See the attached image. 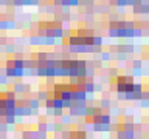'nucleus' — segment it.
I'll use <instances>...</instances> for the list:
<instances>
[{
	"mask_svg": "<svg viewBox=\"0 0 149 139\" xmlns=\"http://www.w3.org/2000/svg\"><path fill=\"white\" fill-rule=\"evenodd\" d=\"M92 43H93V45H96V47H103V43H104V39H103L101 36H95V34H93Z\"/></svg>",
	"mask_w": 149,
	"mask_h": 139,
	"instance_id": "nucleus-12",
	"label": "nucleus"
},
{
	"mask_svg": "<svg viewBox=\"0 0 149 139\" xmlns=\"http://www.w3.org/2000/svg\"><path fill=\"white\" fill-rule=\"evenodd\" d=\"M59 134H61L64 139H70V130H64V128H62V131H61Z\"/></svg>",
	"mask_w": 149,
	"mask_h": 139,
	"instance_id": "nucleus-25",
	"label": "nucleus"
},
{
	"mask_svg": "<svg viewBox=\"0 0 149 139\" xmlns=\"http://www.w3.org/2000/svg\"><path fill=\"white\" fill-rule=\"evenodd\" d=\"M37 130H39V131H47V122H40V121H39V122H37Z\"/></svg>",
	"mask_w": 149,
	"mask_h": 139,
	"instance_id": "nucleus-22",
	"label": "nucleus"
},
{
	"mask_svg": "<svg viewBox=\"0 0 149 139\" xmlns=\"http://www.w3.org/2000/svg\"><path fill=\"white\" fill-rule=\"evenodd\" d=\"M26 43L31 45V47H40V45L44 47V37H40V36H31L26 40Z\"/></svg>",
	"mask_w": 149,
	"mask_h": 139,
	"instance_id": "nucleus-1",
	"label": "nucleus"
},
{
	"mask_svg": "<svg viewBox=\"0 0 149 139\" xmlns=\"http://www.w3.org/2000/svg\"><path fill=\"white\" fill-rule=\"evenodd\" d=\"M59 118H61V124L64 125V127H69L70 124H73V118H71L69 113H62Z\"/></svg>",
	"mask_w": 149,
	"mask_h": 139,
	"instance_id": "nucleus-3",
	"label": "nucleus"
},
{
	"mask_svg": "<svg viewBox=\"0 0 149 139\" xmlns=\"http://www.w3.org/2000/svg\"><path fill=\"white\" fill-rule=\"evenodd\" d=\"M93 12L92 11H85V17H84V20H85V23H92L93 22Z\"/></svg>",
	"mask_w": 149,
	"mask_h": 139,
	"instance_id": "nucleus-17",
	"label": "nucleus"
},
{
	"mask_svg": "<svg viewBox=\"0 0 149 139\" xmlns=\"http://www.w3.org/2000/svg\"><path fill=\"white\" fill-rule=\"evenodd\" d=\"M110 105H112V101L109 99V97H103V99L99 101V107H101L103 110H107Z\"/></svg>",
	"mask_w": 149,
	"mask_h": 139,
	"instance_id": "nucleus-9",
	"label": "nucleus"
},
{
	"mask_svg": "<svg viewBox=\"0 0 149 139\" xmlns=\"http://www.w3.org/2000/svg\"><path fill=\"white\" fill-rule=\"evenodd\" d=\"M5 122L8 124V125H16V119H14V116H5Z\"/></svg>",
	"mask_w": 149,
	"mask_h": 139,
	"instance_id": "nucleus-20",
	"label": "nucleus"
},
{
	"mask_svg": "<svg viewBox=\"0 0 149 139\" xmlns=\"http://www.w3.org/2000/svg\"><path fill=\"white\" fill-rule=\"evenodd\" d=\"M109 37H112V39H116V28H109Z\"/></svg>",
	"mask_w": 149,
	"mask_h": 139,
	"instance_id": "nucleus-26",
	"label": "nucleus"
},
{
	"mask_svg": "<svg viewBox=\"0 0 149 139\" xmlns=\"http://www.w3.org/2000/svg\"><path fill=\"white\" fill-rule=\"evenodd\" d=\"M45 110H47V113H45V114H47L48 118H50V116H53V108H45Z\"/></svg>",
	"mask_w": 149,
	"mask_h": 139,
	"instance_id": "nucleus-35",
	"label": "nucleus"
},
{
	"mask_svg": "<svg viewBox=\"0 0 149 139\" xmlns=\"http://www.w3.org/2000/svg\"><path fill=\"white\" fill-rule=\"evenodd\" d=\"M11 130V125H8L5 121H0V133H8Z\"/></svg>",
	"mask_w": 149,
	"mask_h": 139,
	"instance_id": "nucleus-14",
	"label": "nucleus"
},
{
	"mask_svg": "<svg viewBox=\"0 0 149 139\" xmlns=\"http://www.w3.org/2000/svg\"><path fill=\"white\" fill-rule=\"evenodd\" d=\"M118 74H120V70L116 68V66H115V68H109V76H110L112 79H115Z\"/></svg>",
	"mask_w": 149,
	"mask_h": 139,
	"instance_id": "nucleus-19",
	"label": "nucleus"
},
{
	"mask_svg": "<svg viewBox=\"0 0 149 139\" xmlns=\"http://www.w3.org/2000/svg\"><path fill=\"white\" fill-rule=\"evenodd\" d=\"M14 107H16V99L6 97V108H14Z\"/></svg>",
	"mask_w": 149,
	"mask_h": 139,
	"instance_id": "nucleus-21",
	"label": "nucleus"
},
{
	"mask_svg": "<svg viewBox=\"0 0 149 139\" xmlns=\"http://www.w3.org/2000/svg\"><path fill=\"white\" fill-rule=\"evenodd\" d=\"M53 108H64L61 97H53Z\"/></svg>",
	"mask_w": 149,
	"mask_h": 139,
	"instance_id": "nucleus-16",
	"label": "nucleus"
},
{
	"mask_svg": "<svg viewBox=\"0 0 149 139\" xmlns=\"http://www.w3.org/2000/svg\"><path fill=\"white\" fill-rule=\"evenodd\" d=\"M12 6H17V8H22V0H11Z\"/></svg>",
	"mask_w": 149,
	"mask_h": 139,
	"instance_id": "nucleus-30",
	"label": "nucleus"
},
{
	"mask_svg": "<svg viewBox=\"0 0 149 139\" xmlns=\"http://www.w3.org/2000/svg\"><path fill=\"white\" fill-rule=\"evenodd\" d=\"M16 51V43H5V53H8V54H12V53Z\"/></svg>",
	"mask_w": 149,
	"mask_h": 139,
	"instance_id": "nucleus-13",
	"label": "nucleus"
},
{
	"mask_svg": "<svg viewBox=\"0 0 149 139\" xmlns=\"http://www.w3.org/2000/svg\"><path fill=\"white\" fill-rule=\"evenodd\" d=\"M115 53H116V59L120 62H124L128 59V53H123V51H115Z\"/></svg>",
	"mask_w": 149,
	"mask_h": 139,
	"instance_id": "nucleus-18",
	"label": "nucleus"
},
{
	"mask_svg": "<svg viewBox=\"0 0 149 139\" xmlns=\"http://www.w3.org/2000/svg\"><path fill=\"white\" fill-rule=\"evenodd\" d=\"M115 6L116 8H126V0H115Z\"/></svg>",
	"mask_w": 149,
	"mask_h": 139,
	"instance_id": "nucleus-24",
	"label": "nucleus"
},
{
	"mask_svg": "<svg viewBox=\"0 0 149 139\" xmlns=\"http://www.w3.org/2000/svg\"><path fill=\"white\" fill-rule=\"evenodd\" d=\"M82 88H84V91H85V93H95V82L89 79L87 82H84Z\"/></svg>",
	"mask_w": 149,
	"mask_h": 139,
	"instance_id": "nucleus-7",
	"label": "nucleus"
},
{
	"mask_svg": "<svg viewBox=\"0 0 149 139\" xmlns=\"http://www.w3.org/2000/svg\"><path fill=\"white\" fill-rule=\"evenodd\" d=\"M134 37V28H126V39Z\"/></svg>",
	"mask_w": 149,
	"mask_h": 139,
	"instance_id": "nucleus-27",
	"label": "nucleus"
},
{
	"mask_svg": "<svg viewBox=\"0 0 149 139\" xmlns=\"http://www.w3.org/2000/svg\"><path fill=\"white\" fill-rule=\"evenodd\" d=\"M112 121H114V119H112V116L109 113H104V111H103V113L99 114V122H101V124H110Z\"/></svg>",
	"mask_w": 149,
	"mask_h": 139,
	"instance_id": "nucleus-8",
	"label": "nucleus"
},
{
	"mask_svg": "<svg viewBox=\"0 0 149 139\" xmlns=\"http://www.w3.org/2000/svg\"><path fill=\"white\" fill-rule=\"evenodd\" d=\"M12 66H14V68H25L24 59H22V57H14V59H12Z\"/></svg>",
	"mask_w": 149,
	"mask_h": 139,
	"instance_id": "nucleus-11",
	"label": "nucleus"
},
{
	"mask_svg": "<svg viewBox=\"0 0 149 139\" xmlns=\"http://www.w3.org/2000/svg\"><path fill=\"white\" fill-rule=\"evenodd\" d=\"M132 66H143V60L141 59H134Z\"/></svg>",
	"mask_w": 149,
	"mask_h": 139,
	"instance_id": "nucleus-28",
	"label": "nucleus"
},
{
	"mask_svg": "<svg viewBox=\"0 0 149 139\" xmlns=\"http://www.w3.org/2000/svg\"><path fill=\"white\" fill-rule=\"evenodd\" d=\"M12 91L16 93V94H25V84H20V82H17L12 85Z\"/></svg>",
	"mask_w": 149,
	"mask_h": 139,
	"instance_id": "nucleus-5",
	"label": "nucleus"
},
{
	"mask_svg": "<svg viewBox=\"0 0 149 139\" xmlns=\"http://www.w3.org/2000/svg\"><path fill=\"white\" fill-rule=\"evenodd\" d=\"M28 107L31 110H39L40 108V101L37 97H28Z\"/></svg>",
	"mask_w": 149,
	"mask_h": 139,
	"instance_id": "nucleus-4",
	"label": "nucleus"
},
{
	"mask_svg": "<svg viewBox=\"0 0 149 139\" xmlns=\"http://www.w3.org/2000/svg\"><path fill=\"white\" fill-rule=\"evenodd\" d=\"M5 66H12V59H10V60H8Z\"/></svg>",
	"mask_w": 149,
	"mask_h": 139,
	"instance_id": "nucleus-36",
	"label": "nucleus"
},
{
	"mask_svg": "<svg viewBox=\"0 0 149 139\" xmlns=\"http://www.w3.org/2000/svg\"><path fill=\"white\" fill-rule=\"evenodd\" d=\"M5 93V97H10V99H16V93L12 90H8V91H3Z\"/></svg>",
	"mask_w": 149,
	"mask_h": 139,
	"instance_id": "nucleus-23",
	"label": "nucleus"
},
{
	"mask_svg": "<svg viewBox=\"0 0 149 139\" xmlns=\"http://www.w3.org/2000/svg\"><path fill=\"white\" fill-rule=\"evenodd\" d=\"M95 93H103V85L101 84H95Z\"/></svg>",
	"mask_w": 149,
	"mask_h": 139,
	"instance_id": "nucleus-29",
	"label": "nucleus"
},
{
	"mask_svg": "<svg viewBox=\"0 0 149 139\" xmlns=\"http://www.w3.org/2000/svg\"><path fill=\"white\" fill-rule=\"evenodd\" d=\"M11 3V0H0V6H8Z\"/></svg>",
	"mask_w": 149,
	"mask_h": 139,
	"instance_id": "nucleus-32",
	"label": "nucleus"
},
{
	"mask_svg": "<svg viewBox=\"0 0 149 139\" xmlns=\"http://www.w3.org/2000/svg\"><path fill=\"white\" fill-rule=\"evenodd\" d=\"M48 96H50V93H48V91H45V90H40V91L37 93V99H39L40 102H44Z\"/></svg>",
	"mask_w": 149,
	"mask_h": 139,
	"instance_id": "nucleus-15",
	"label": "nucleus"
},
{
	"mask_svg": "<svg viewBox=\"0 0 149 139\" xmlns=\"http://www.w3.org/2000/svg\"><path fill=\"white\" fill-rule=\"evenodd\" d=\"M98 56H99V59H101V62H110L112 59H114V53H110V51H99L98 53Z\"/></svg>",
	"mask_w": 149,
	"mask_h": 139,
	"instance_id": "nucleus-2",
	"label": "nucleus"
},
{
	"mask_svg": "<svg viewBox=\"0 0 149 139\" xmlns=\"http://www.w3.org/2000/svg\"><path fill=\"white\" fill-rule=\"evenodd\" d=\"M6 116V108H0V118H5Z\"/></svg>",
	"mask_w": 149,
	"mask_h": 139,
	"instance_id": "nucleus-34",
	"label": "nucleus"
},
{
	"mask_svg": "<svg viewBox=\"0 0 149 139\" xmlns=\"http://www.w3.org/2000/svg\"><path fill=\"white\" fill-rule=\"evenodd\" d=\"M109 20H110V22L118 20V14H116V12H115V14H110V16H109Z\"/></svg>",
	"mask_w": 149,
	"mask_h": 139,
	"instance_id": "nucleus-31",
	"label": "nucleus"
},
{
	"mask_svg": "<svg viewBox=\"0 0 149 139\" xmlns=\"http://www.w3.org/2000/svg\"><path fill=\"white\" fill-rule=\"evenodd\" d=\"M22 138H24V139H30V130H28V131H26V130H25V131H22Z\"/></svg>",
	"mask_w": 149,
	"mask_h": 139,
	"instance_id": "nucleus-33",
	"label": "nucleus"
},
{
	"mask_svg": "<svg viewBox=\"0 0 149 139\" xmlns=\"http://www.w3.org/2000/svg\"><path fill=\"white\" fill-rule=\"evenodd\" d=\"M16 28V23L12 20H0V29H12Z\"/></svg>",
	"mask_w": 149,
	"mask_h": 139,
	"instance_id": "nucleus-6",
	"label": "nucleus"
},
{
	"mask_svg": "<svg viewBox=\"0 0 149 139\" xmlns=\"http://www.w3.org/2000/svg\"><path fill=\"white\" fill-rule=\"evenodd\" d=\"M148 12H149V5H148V0H143V2H141V5H140V14H143V16H148Z\"/></svg>",
	"mask_w": 149,
	"mask_h": 139,
	"instance_id": "nucleus-10",
	"label": "nucleus"
}]
</instances>
